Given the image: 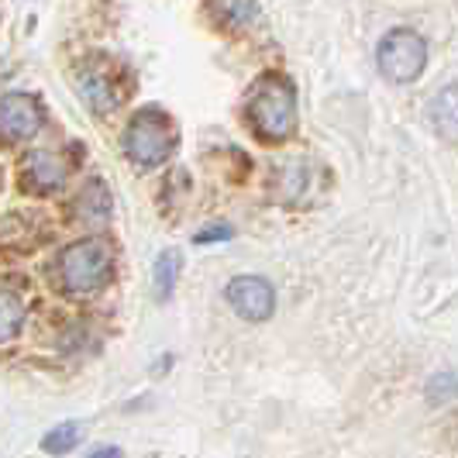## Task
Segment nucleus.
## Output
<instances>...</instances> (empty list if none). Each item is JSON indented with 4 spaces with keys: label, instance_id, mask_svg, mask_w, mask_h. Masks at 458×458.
<instances>
[{
    "label": "nucleus",
    "instance_id": "9",
    "mask_svg": "<svg viewBox=\"0 0 458 458\" xmlns=\"http://www.w3.org/2000/svg\"><path fill=\"white\" fill-rule=\"evenodd\" d=\"M76 87H80V97L83 104L90 107L93 114H111L117 107V90L111 83V76L100 66H83L80 76H76Z\"/></svg>",
    "mask_w": 458,
    "mask_h": 458
},
{
    "label": "nucleus",
    "instance_id": "13",
    "mask_svg": "<svg viewBox=\"0 0 458 458\" xmlns=\"http://www.w3.org/2000/svg\"><path fill=\"white\" fill-rule=\"evenodd\" d=\"M180 269H183V259H180L176 249H169V252L159 255V262H156V297L159 300L173 297V290H176V283H180Z\"/></svg>",
    "mask_w": 458,
    "mask_h": 458
},
{
    "label": "nucleus",
    "instance_id": "17",
    "mask_svg": "<svg viewBox=\"0 0 458 458\" xmlns=\"http://www.w3.org/2000/svg\"><path fill=\"white\" fill-rule=\"evenodd\" d=\"M210 238L225 242V238H231V228H225V225H217V228H207L204 234H197V242H210Z\"/></svg>",
    "mask_w": 458,
    "mask_h": 458
},
{
    "label": "nucleus",
    "instance_id": "14",
    "mask_svg": "<svg viewBox=\"0 0 458 458\" xmlns=\"http://www.w3.org/2000/svg\"><path fill=\"white\" fill-rule=\"evenodd\" d=\"M80 437H83L80 424H76V420H63V424H55V428L42 437V448H46L48 455H69Z\"/></svg>",
    "mask_w": 458,
    "mask_h": 458
},
{
    "label": "nucleus",
    "instance_id": "5",
    "mask_svg": "<svg viewBox=\"0 0 458 458\" xmlns=\"http://www.w3.org/2000/svg\"><path fill=\"white\" fill-rule=\"evenodd\" d=\"M38 128H42V104L35 97H28V93L0 97V141L4 145L38 135Z\"/></svg>",
    "mask_w": 458,
    "mask_h": 458
},
{
    "label": "nucleus",
    "instance_id": "10",
    "mask_svg": "<svg viewBox=\"0 0 458 458\" xmlns=\"http://www.w3.org/2000/svg\"><path fill=\"white\" fill-rule=\"evenodd\" d=\"M76 214H80L87 225H100V221H107V217H111V193H107V186L100 183V180H93V183L80 193V200H76Z\"/></svg>",
    "mask_w": 458,
    "mask_h": 458
},
{
    "label": "nucleus",
    "instance_id": "2",
    "mask_svg": "<svg viewBox=\"0 0 458 458\" xmlns=\"http://www.w3.org/2000/svg\"><path fill=\"white\" fill-rule=\"evenodd\" d=\"M111 269H114V255L111 245L100 238H83L59 255V283L66 286V293L76 297L97 293L111 279Z\"/></svg>",
    "mask_w": 458,
    "mask_h": 458
},
{
    "label": "nucleus",
    "instance_id": "3",
    "mask_svg": "<svg viewBox=\"0 0 458 458\" xmlns=\"http://www.w3.org/2000/svg\"><path fill=\"white\" fill-rule=\"evenodd\" d=\"M173 148H176V131H173L169 117L159 114L156 107H145L124 131V156L138 162L141 169L165 162L173 156Z\"/></svg>",
    "mask_w": 458,
    "mask_h": 458
},
{
    "label": "nucleus",
    "instance_id": "12",
    "mask_svg": "<svg viewBox=\"0 0 458 458\" xmlns=\"http://www.w3.org/2000/svg\"><path fill=\"white\" fill-rule=\"evenodd\" d=\"M24 327V303L18 293L0 290V348L11 344Z\"/></svg>",
    "mask_w": 458,
    "mask_h": 458
},
{
    "label": "nucleus",
    "instance_id": "18",
    "mask_svg": "<svg viewBox=\"0 0 458 458\" xmlns=\"http://www.w3.org/2000/svg\"><path fill=\"white\" fill-rule=\"evenodd\" d=\"M90 458H121V448L107 445V448H97V452H90Z\"/></svg>",
    "mask_w": 458,
    "mask_h": 458
},
{
    "label": "nucleus",
    "instance_id": "4",
    "mask_svg": "<svg viewBox=\"0 0 458 458\" xmlns=\"http://www.w3.org/2000/svg\"><path fill=\"white\" fill-rule=\"evenodd\" d=\"M379 69L390 83H413L428 66V42L411 28H393L379 42Z\"/></svg>",
    "mask_w": 458,
    "mask_h": 458
},
{
    "label": "nucleus",
    "instance_id": "7",
    "mask_svg": "<svg viewBox=\"0 0 458 458\" xmlns=\"http://www.w3.org/2000/svg\"><path fill=\"white\" fill-rule=\"evenodd\" d=\"M69 180V162L66 156L59 152H48V148H38V152H28L21 162V183L24 190L31 193H55L63 190Z\"/></svg>",
    "mask_w": 458,
    "mask_h": 458
},
{
    "label": "nucleus",
    "instance_id": "1",
    "mask_svg": "<svg viewBox=\"0 0 458 458\" xmlns=\"http://www.w3.org/2000/svg\"><path fill=\"white\" fill-rule=\"evenodd\" d=\"M249 121L262 141H286L297 131V93L283 76H262L249 97Z\"/></svg>",
    "mask_w": 458,
    "mask_h": 458
},
{
    "label": "nucleus",
    "instance_id": "16",
    "mask_svg": "<svg viewBox=\"0 0 458 458\" xmlns=\"http://www.w3.org/2000/svg\"><path fill=\"white\" fill-rule=\"evenodd\" d=\"M428 393H431V403H448L455 396V372H437L428 383Z\"/></svg>",
    "mask_w": 458,
    "mask_h": 458
},
{
    "label": "nucleus",
    "instance_id": "6",
    "mask_svg": "<svg viewBox=\"0 0 458 458\" xmlns=\"http://www.w3.org/2000/svg\"><path fill=\"white\" fill-rule=\"evenodd\" d=\"M225 297H228L231 310L242 314L245 321H266L276 307V290L262 276H234Z\"/></svg>",
    "mask_w": 458,
    "mask_h": 458
},
{
    "label": "nucleus",
    "instance_id": "15",
    "mask_svg": "<svg viewBox=\"0 0 458 458\" xmlns=\"http://www.w3.org/2000/svg\"><path fill=\"white\" fill-rule=\"evenodd\" d=\"M431 111H435V128L445 135V141H455V87H445L431 104Z\"/></svg>",
    "mask_w": 458,
    "mask_h": 458
},
{
    "label": "nucleus",
    "instance_id": "11",
    "mask_svg": "<svg viewBox=\"0 0 458 458\" xmlns=\"http://www.w3.org/2000/svg\"><path fill=\"white\" fill-rule=\"evenodd\" d=\"M210 18L221 28H245L255 18V0H210Z\"/></svg>",
    "mask_w": 458,
    "mask_h": 458
},
{
    "label": "nucleus",
    "instance_id": "8",
    "mask_svg": "<svg viewBox=\"0 0 458 458\" xmlns=\"http://www.w3.org/2000/svg\"><path fill=\"white\" fill-rule=\"evenodd\" d=\"M318 186H321V173L303 159L283 162V169L276 176V193L283 204H307Z\"/></svg>",
    "mask_w": 458,
    "mask_h": 458
}]
</instances>
